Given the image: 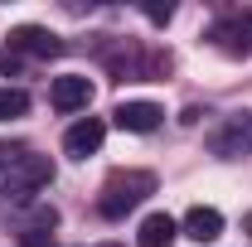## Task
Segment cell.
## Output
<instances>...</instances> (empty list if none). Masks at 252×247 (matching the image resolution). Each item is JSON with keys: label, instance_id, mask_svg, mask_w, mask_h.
Listing matches in <instances>:
<instances>
[{"label": "cell", "instance_id": "obj_13", "mask_svg": "<svg viewBox=\"0 0 252 247\" xmlns=\"http://www.w3.org/2000/svg\"><path fill=\"white\" fill-rule=\"evenodd\" d=\"M25 247H49V233L44 228H25Z\"/></svg>", "mask_w": 252, "mask_h": 247}, {"label": "cell", "instance_id": "obj_16", "mask_svg": "<svg viewBox=\"0 0 252 247\" xmlns=\"http://www.w3.org/2000/svg\"><path fill=\"white\" fill-rule=\"evenodd\" d=\"M248 233H252V218H248Z\"/></svg>", "mask_w": 252, "mask_h": 247}, {"label": "cell", "instance_id": "obj_12", "mask_svg": "<svg viewBox=\"0 0 252 247\" xmlns=\"http://www.w3.org/2000/svg\"><path fill=\"white\" fill-rule=\"evenodd\" d=\"M146 20L151 25H170L175 20V5H146Z\"/></svg>", "mask_w": 252, "mask_h": 247}, {"label": "cell", "instance_id": "obj_5", "mask_svg": "<svg viewBox=\"0 0 252 247\" xmlns=\"http://www.w3.org/2000/svg\"><path fill=\"white\" fill-rule=\"evenodd\" d=\"M102 141H107V122H102V117H83V122L68 126V136H63V151L73 155V160H88V155L102 151Z\"/></svg>", "mask_w": 252, "mask_h": 247}, {"label": "cell", "instance_id": "obj_2", "mask_svg": "<svg viewBox=\"0 0 252 247\" xmlns=\"http://www.w3.org/2000/svg\"><path fill=\"white\" fill-rule=\"evenodd\" d=\"M151 194H156V175L151 170H112L107 185H102L97 209H102V218H126L131 209H141Z\"/></svg>", "mask_w": 252, "mask_h": 247}, {"label": "cell", "instance_id": "obj_3", "mask_svg": "<svg viewBox=\"0 0 252 247\" xmlns=\"http://www.w3.org/2000/svg\"><path fill=\"white\" fill-rule=\"evenodd\" d=\"M209 151L219 155V160H243V155L252 151V112H233V117L209 136Z\"/></svg>", "mask_w": 252, "mask_h": 247}, {"label": "cell", "instance_id": "obj_15", "mask_svg": "<svg viewBox=\"0 0 252 247\" xmlns=\"http://www.w3.org/2000/svg\"><path fill=\"white\" fill-rule=\"evenodd\" d=\"M97 247H122V243H97Z\"/></svg>", "mask_w": 252, "mask_h": 247}, {"label": "cell", "instance_id": "obj_10", "mask_svg": "<svg viewBox=\"0 0 252 247\" xmlns=\"http://www.w3.org/2000/svg\"><path fill=\"white\" fill-rule=\"evenodd\" d=\"M175 233H180V223H175L170 214H151L146 223H141V233H136V247H170Z\"/></svg>", "mask_w": 252, "mask_h": 247}, {"label": "cell", "instance_id": "obj_8", "mask_svg": "<svg viewBox=\"0 0 252 247\" xmlns=\"http://www.w3.org/2000/svg\"><path fill=\"white\" fill-rule=\"evenodd\" d=\"M112 122L122 126V131H131V136H146V131H156V126L165 122V112H160L156 102H122V107L112 112Z\"/></svg>", "mask_w": 252, "mask_h": 247}, {"label": "cell", "instance_id": "obj_4", "mask_svg": "<svg viewBox=\"0 0 252 247\" xmlns=\"http://www.w3.org/2000/svg\"><path fill=\"white\" fill-rule=\"evenodd\" d=\"M10 54H30V59H59L63 54V39L54 30H39V25H20V30L10 34Z\"/></svg>", "mask_w": 252, "mask_h": 247}, {"label": "cell", "instance_id": "obj_1", "mask_svg": "<svg viewBox=\"0 0 252 247\" xmlns=\"http://www.w3.org/2000/svg\"><path fill=\"white\" fill-rule=\"evenodd\" d=\"M54 180V160L49 155L20 151V160H10L0 170V199L5 204H34V194Z\"/></svg>", "mask_w": 252, "mask_h": 247}, {"label": "cell", "instance_id": "obj_11", "mask_svg": "<svg viewBox=\"0 0 252 247\" xmlns=\"http://www.w3.org/2000/svg\"><path fill=\"white\" fill-rule=\"evenodd\" d=\"M30 112V93L25 88H0V122H20Z\"/></svg>", "mask_w": 252, "mask_h": 247}, {"label": "cell", "instance_id": "obj_14", "mask_svg": "<svg viewBox=\"0 0 252 247\" xmlns=\"http://www.w3.org/2000/svg\"><path fill=\"white\" fill-rule=\"evenodd\" d=\"M20 63H25L20 54H10V49H5V54H0V73H20Z\"/></svg>", "mask_w": 252, "mask_h": 247}, {"label": "cell", "instance_id": "obj_6", "mask_svg": "<svg viewBox=\"0 0 252 247\" xmlns=\"http://www.w3.org/2000/svg\"><path fill=\"white\" fill-rule=\"evenodd\" d=\"M214 44H219L223 54H233V59H248L252 54V10H243V15L214 25Z\"/></svg>", "mask_w": 252, "mask_h": 247}, {"label": "cell", "instance_id": "obj_7", "mask_svg": "<svg viewBox=\"0 0 252 247\" xmlns=\"http://www.w3.org/2000/svg\"><path fill=\"white\" fill-rule=\"evenodd\" d=\"M49 102L59 112H83L93 102V83L83 73H63V78H54V88H49Z\"/></svg>", "mask_w": 252, "mask_h": 247}, {"label": "cell", "instance_id": "obj_9", "mask_svg": "<svg viewBox=\"0 0 252 247\" xmlns=\"http://www.w3.org/2000/svg\"><path fill=\"white\" fill-rule=\"evenodd\" d=\"M180 228H185V238H194V243H219L223 214H219V209H209V204H194V209L180 218Z\"/></svg>", "mask_w": 252, "mask_h": 247}]
</instances>
